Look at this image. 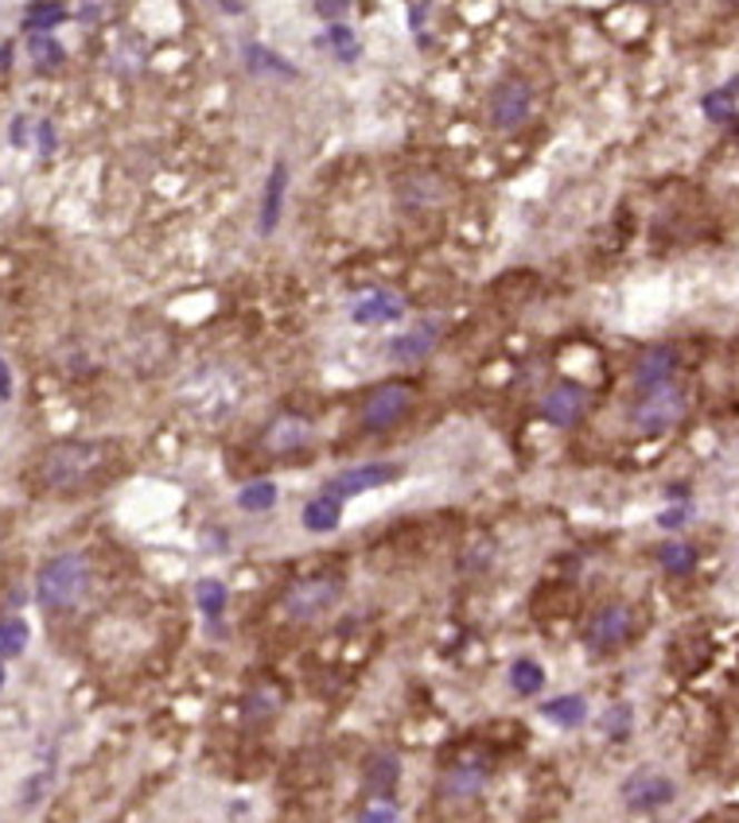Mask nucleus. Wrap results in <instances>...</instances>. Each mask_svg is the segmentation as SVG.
Returning a JSON list of instances; mask_svg holds the SVG:
<instances>
[{
    "label": "nucleus",
    "instance_id": "1",
    "mask_svg": "<svg viewBox=\"0 0 739 823\" xmlns=\"http://www.w3.org/2000/svg\"><path fill=\"white\" fill-rule=\"evenodd\" d=\"M109 463H114V447L109 443L70 439L43 450V458L36 466V478L47 489H82L90 482H98L109 470Z\"/></svg>",
    "mask_w": 739,
    "mask_h": 823
},
{
    "label": "nucleus",
    "instance_id": "2",
    "mask_svg": "<svg viewBox=\"0 0 739 823\" xmlns=\"http://www.w3.org/2000/svg\"><path fill=\"white\" fill-rule=\"evenodd\" d=\"M86 587H90V567H86V559L75 556V552L51 556L36 575V598H39V606L51 614L70 611V606L82 603Z\"/></svg>",
    "mask_w": 739,
    "mask_h": 823
},
{
    "label": "nucleus",
    "instance_id": "3",
    "mask_svg": "<svg viewBox=\"0 0 739 823\" xmlns=\"http://www.w3.org/2000/svg\"><path fill=\"white\" fill-rule=\"evenodd\" d=\"M689 412V393L678 385H662V389H650L639 397V405L631 408V424L639 435H666L686 419Z\"/></svg>",
    "mask_w": 739,
    "mask_h": 823
},
{
    "label": "nucleus",
    "instance_id": "4",
    "mask_svg": "<svg viewBox=\"0 0 739 823\" xmlns=\"http://www.w3.org/2000/svg\"><path fill=\"white\" fill-rule=\"evenodd\" d=\"M343 583L335 575H312V579H300L285 598V611L293 622H316L339 603Z\"/></svg>",
    "mask_w": 739,
    "mask_h": 823
},
{
    "label": "nucleus",
    "instance_id": "5",
    "mask_svg": "<svg viewBox=\"0 0 739 823\" xmlns=\"http://www.w3.org/2000/svg\"><path fill=\"white\" fill-rule=\"evenodd\" d=\"M619 796H623L627 809H634V812H658L678 796V785H673V777H666L662 770H654V765H642V770H634L631 777L619 785Z\"/></svg>",
    "mask_w": 739,
    "mask_h": 823
},
{
    "label": "nucleus",
    "instance_id": "6",
    "mask_svg": "<svg viewBox=\"0 0 739 823\" xmlns=\"http://www.w3.org/2000/svg\"><path fill=\"white\" fill-rule=\"evenodd\" d=\"M405 474V466L397 463H366V466H351V470L335 474L332 482L324 486V494L339 497L343 505L351 502V497L358 494H370V489H382V486H393V482Z\"/></svg>",
    "mask_w": 739,
    "mask_h": 823
},
{
    "label": "nucleus",
    "instance_id": "7",
    "mask_svg": "<svg viewBox=\"0 0 739 823\" xmlns=\"http://www.w3.org/2000/svg\"><path fill=\"white\" fill-rule=\"evenodd\" d=\"M634 633V614L631 606L623 603H611L603 606V611H595L588 617L584 625V645L592 648V653H611V648H619L627 637Z\"/></svg>",
    "mask_w": 739,
    "mask_h": 823
},
{
    "label": "nucleus",
    "instance_id": "8",
    "mask_svg": "<svg viewBox=\"0 0 739 823\" xmlns=\"http://www.w3.org/2000/svg\"><path fill=\"white\" fill-rule=\"evenodd\" d=\"M530 106H533L530 86H525L522 78H510V82L494 86V93H491V125L499 132L518 129V125L530 117Z\"/></svg>",
    "mask_w": 739,
    "mask_h": 823
},
{
    "label": "nucleus",
    "instance_id": "9",
    "mask_svg": "<svg viewBox=\"0 0 739 823\" xmlns=\"http://www.w3.org/2000/svg\"><path fill=\"white\" fill-rule=\"evenodd\" d=\"M413 408V389L408 385H382L363 408V427L366 432H385L397 424L405 412Z\"/></svg>",
    "mask_w": 739,
    "mask_h": 823
},
{
    "label": "nucleus",
    "instance_id": "10",
    "mask_svg": "<svg viewBox=\"0 0 739 823\" xmlns=\"http://www.w3.org/2000/svg\"><path fill=\"white\" fill-rule=\"evenodd\" d=\"M584 408H588V393L580 389L577 381H561L545 393V400H541V419L553 427H572L584 416Z\"/></svg>",
    "mask_w": 739,
    "mask_h": 823
},
{
    "label": "nucleus",
    "instance_id": "11",
    "mask_svg": "<svg viewBox=\"0 0 739 823\" xmlns=\"http://www.w3.org/2000/svg\"><path fill=\"white\" fill-rule=\"evenodd\" d=\"M678 358H681L678 346H650V350L634 361V385H639L642 393L670 385V377L678 374Z\"/></svg>",
    "mask_w": 739,
    "mask_h": 823
},
{
    "label": "nucleus",
    "instance_id": "12",
    "mask_svg": "<svg viewBox=\"0 0 739 823\" xmlns=\"http://www.w3.org/2000/svg\"><path fill=\"white\" fill-rule=\"evenodd\" d=\"M312 439H316V427H312L308 419H300V416L273 419V424L265 427V435H262V443L273 450V455H288V450H300V447H308Z\"/></svg>",
    "mask_w": 739,
    "mask_h": 823
},
{
    "label": "nucleus",
    "instance_id": "13",
    "mask_svg": "<svg viewBox=\"0 0 739 823\" xmlns=\"http://www.w3.org/2000/svg\"><path fill=\"white\" fill-rule=\"evenodd\" d=\"M351 319H355L358 327L401 323V319H405V299L393 296V291H370V296L355 299V307H351Z\"/></svg>",
    "mask_w": 739,
    "mask_h": 823
},
{
    "label": "nucleus",
    "instance_id": "14",
    "mask_svg": "<svg viewBox=\"0 0 739 823\" xmlns=\"http://www.w3.org/2000/svg\"><path fill=\"white\" fill-rule=\"evenodd\" d=\"M285 191H288V163L277 160L269 171V179H265V195H262V221H257L262 237L277 234L280 214H285Z\"/></svg>",
    "mask_w": 739,
    "mask_h": 823
},
{
    "label": "nucleus",
    "instance_id": "15",
    "mask_svg": "<svg viewBox=\"0 0 739 823\" xmlns=\"http://www.w3.org/2000/svg\"><path fill=\"white\" fill-rule=\"evenodd\" d=\"M440 343V327L436 323H421V327L405 330V335H397L390 343V358L393 361H405V366H413V361H424L432 354V346Z\"/></svg>",
    "mask_w": 739,
    "mask_h": 823
},
{
    "label": "nucleus",
    "instance_id": "16",
    "mask_svg": "<svg viewBox=\"0 0 739 823\" xmlns=\"http://www.w3.org/2000/svg\"><path fill=\"white\" fill-rule=\"evenodd\" d=\"M242 62H246L249 75H273V78H300V67L296 62H288L285 54L269 51L265 43H246L242 47Z\"/></svg>",
    "mask_w": 739,
    "mask_h": 823
},
{
    "label": "nucleus",
    "instance_id": "17",
    "mask_svg": "<svg viewBox=\"0 0 739 823\" xmlns=\"http://www.w3.org/2000/svg\"><path fill=\"white\" fill-rule=\"evenodd\" d=\"M486 785V765L483 762H460L447 770L444 777V796L447 801H471Z\"/></svg>",
    "mask_w": 739,
    "mask_h": 823
},
{
    "label": "nucleus",
    "instance_id": "18",
    "mask_svg": "<svg viewBox=\"0 0 739 823\" xmlns=\"http://www.w3.org/2000/svg\"><path fill=\"white\" fill-rule=\"evenodd\" d=\"M300 520H304V528H308V533H316V536L335 533V528L343 525V502H339V497H332V494H316L300 509Z\"/></svg>",
    "mask_w": 739,
    "mask_h": 823
},
{
    "label": "nucleus",
    "instance_id": "19",
    "mask_svg": "<svg viewBox=\"0 0 739 823\" xmlns=\"http://www.w3.org/2000/svg\"><path fill=\"white\" fill-rule=\"evenodd\" d=\"M541 715H545L553 726L577 731V726L588 718V703H584V695H556V700L541 703Z\"/></svg>",
    "mask_w": 739,
    "mask_h": 823
},
{
    "label": "nucleus",
    "instance_id": "20",
    "mask_svg": "<svg viewBox=\"0 0 739 823\" xmlns=\"http://www.w3.org/2000/svg\"><path fill=\"white\" fill-rule=\"evenodd\" d=\"M195 603H199V611L210 625H223L226 606H230V591H226L223 579H199L195 583Z\"/></svg>",
    "mask_w": 739,
    "mask_h": 823
},
{
    "label": "nucleus",
    "instance_id": "21",
    "mask_svg": "<svg viewBox=\"0 0 739 823\" xmlns=\"http://www.w3.org/2000/svg\"><path fill=\"white\" fill-rule=\"evenodd\" d=\"M510 687H514L518 695H525V700L545 692V668H541V661L518 656V661L510 664Z\"/></svg>",
    "mask_w": 739,
    "mask_h": 823
},
{
    "label": "nucleus",
    "instance_id": "22",
    "mask_svg": "<svg viewBox=\"0 0 739 823\" xmlns=\"http://www.w3.org/2000/svg\"><path fill=\"white\" fill-rule=\"evenodd\" d=\"M701 109H704V117H709V121H717V125L732 121V117L739 113V78H732L728 86H720V90L704 93Z\"/></svg>",
    "mask_w": 739,
    "mask_h": 823
},
{
    "label": "nucleus",
    "instance_id": "23",
    "mask_svg": "<svg viewBox=\"0 0 739 823\" xmlns=\"http://www.w3.org/2000/svg\"><path fill=\"white\" fill-rule=\"evenodd\" d=\"M658 564L670 575H678V579H686V575L697 572V548L693 544H678V541L662 544V548H658Z\"/></svg>",
    "mask_w": 739,
    "mask_h": 823
},
{
    "label": "nucleus",
    "instance_id": "24",
    "mask_svg": "<svg viewBox=\"0 0 739 823\" xmlns=\"http://www.w3.org/2000/svg\"><path fill=\"white\" fill-rule=\"evenodd\" d=\"M31 625L23 617H0V661H12L28 648Z\"/></svg>",
    "mask_w": 739,
    "mask_h": 823
},
{
    "label": "nucleus",
    "instance_id": "25",
    "mask_svg": "<svg viewBox=\"0 0 739 823\" xmlns=\"http://www.w3.org/2000/svg\"><path fill=\"white\" fill-rule=\"evenodd\" d=\"M277 505V482H249L238 489V509L246 513H269Z\"/></svg>",
    "mask_w": 739,
    "mask_h": 823
},
{
    "label": "nucleus",
    "instance_id": "26",
    "mask_svg": "<svg viewBox=\"0 0 739 823\" xmlns=\"http://www.w3.org/2000/svg\"><path fill=\"white\" fill-rule=\"evenodd\" d=\"M397 777H401V765H397V757H390V754L374 757V762H370V770H366L370 793H374V796H390V789L397 785Z\"/></svg>",
    "mask_w": 739,
    "mask_h": 823
},
{
    "label": "nucleus",
    "instance_id": "27",
    "mask_svg": "<svg viewBox=\"0 0 739 823\" xmlns=\"http://www.w3.org/2000/svg\"><path fill=\"white\" fill-rule=\"evenodd\" d=\"M327 43H332V54L339 62H358V54H363V43H358L355 28H351V23H343V20L327 28Z\"/></svg>",
    "mask_w": 739,
    "mask_h": 823
},
{
    "label": "nucleus",
    "instance_id": "28",
    "mask_svg": "<svg viewBox=\"0 0 739 823\" xmlns=\"http://www.w3.org/2000/svg\"><path fill=\"white\" fill-rule=\"evenodd\" d=\"M28 54H31V67L36 70H55V67H62V47L55 43V39H47V36H31L28 39Z\"/></svg>",
    "mask_w": 739,
    "mask_h": 823
},
{
    "label": "nucleus",
    "instance_id": "29",
    "mask_svg": "<svg viewBox=\"0 0 739 823\" xmlns=\"http://www.w3.org/2000/svg\"><path fill=\"white\" fill-rule=\"evenodd\" d=\"M67 8L62 4H28L23 8V28L28 31H43V28H55V23L67 20Z\"/></svg>",
    "mask_w": 739,
    "mask_h": 823
},
{
    "label": "nucleus",
    "instance_id": "30",
    "mask_svg": "<svg viewBox=\"0 0 739 823\" xmlns=\"http://www.w3.org/2000/svg\"><path fill=\"white\" fill-rule=\"evenodd\" d=\"M355 823H401V809L390 801V796H374V801L363 804V812L355 816Z\"/></svg>",
    "mask_w": 739,
    "mask_h": 823
},
{
    "label": "nucleus",
    "instance_id": "31",
    "mask_svg": "<svg viewBox=\"0 0 739 823\" xmlns=\"http://www.w3.org/2000/svg\"><path fill=\"white\" fill-rule=\"evenodd\" d=\"M631 723H634L631 703H615V707L603 715V734H608V738H615V742H623L627 734H631Z\"/></svg>",
    "mask_w": 739,
    "mask_h": 823
},
{
    "label": "nucleus",
    "instance_id": "32",
    "mask_svg": "<svg viewBox=\"0 0 739 823\" xmlns=\"http://www.w3.org/2000/svg\"><path fill=\"white\" fill-rule=\"evenodd\" d=\"M277 711V695L273 692H254L246 700V718H265V715H273Z\"/></svg>",
    "mask_w": 739,
    "mask_h": 823
},
{
    "label": "nucleus",
    "instance_id": "33",
    "mask_svg": "<svg viewBox=\"0 0 739 823\" xmlns=\"http://www.w3.org/2000/svg\"><path fill=\"white\" fill-rule=\"evenodd\" d=\"M316 12L319 16H332V23H339V16H347L351 4H347V0H319Z\"/></svg>",
    "mask_w": 739,
    "mask_h": 823
},
{
    "label": "nucleus",
    "instance_id": "34",
    "mask_svg": "<svg viewBox=\"0 0 739 823\" xmlns=\"http://www.w3.org/2000/svg\"><path fill=\"white\" fill-rule=\"evenodd\" d=\"M39 152L43 156L55 152V125L51 121H39Z\"/></svg>",
    "mask_w": 739,
    "mask_h": 823
},
{
    "label": "nucleus",
    "instance_id": "35",
    "mask_svg": "<svg viewBox=\"0 0 739 823\" xmlns=\"http://www.w3.org/2000/svg\"><path fill=\"white\" fill-rule=\"evenodd\" d=\"M686 513H689L686 505H681V509H666V513H662V520H658V525H662V528H681V525H686V520H689Z\"/></svg>",
    "mask_w": 739,
    "mask_h": 823
},
{
    "label": "nucleus",
    "instance_id": "36",
    "mask_svg": "<svg viewBox=\"0 0 739 823\" xmlns=\"http://www.w3.org/2000/svg\"><path fill=\"white\" fill-rule=\"evenodd\" d=\"M0 400H12V374H8V361H0Z\"/></svg>",
    "mask_w": 739,
    "mask_h": 823
},
{
    "label": "nucleus",
    "instance_id": "37",
    "mask_svg": "<svg viewBox=\"0 0 739 823\" xmlns=\"http://www.w3.org/2000/svg\"><path fill=\"white\" fill-rule=\"evenodd\" d=\"M428 12H432L428 4H413V8H408V16H413V20H408V23H413V28H424V16H428Z\"/></svg>",
    "mask_w": 739,
    "mask_h": 823
},
{
    "label": "nucleus",
    "instance_id": "38",
    "mask_svg": "<svg viewBox=\"0 0 739 823\" xmlns=\"http://www.w3.org/2000/svg\"><path fill=\"white\" fill-rule=\"evenodd\" d=\"M23 129H28V121H23V117H16V121H12V145L16 148H23Z\"/></svg>",
    "mask_w": 739,
    "mask_h": 823
},
{
    "label": "nucleus",
    "instance_id": "39",
    "mask_svg": "<svg viewBox=\"0 0 739 823\" xmlns=\"http://www.w3.org/2000/svg\"><path fill=\"white\" fill-rule=\"evenodd\" d=\"M93 16H101V4H82V8H78V20H93Z\"/></svg>",
    "mask_w": 739,
    "mask_h": 823
},
{
    "label": "nucleus",
    "instance_id": "40",
    "mask_svg": "<svg viewBox=\"0 0 739 823\" xmlns=\"http://www.w3.org/2000/svg\"><path fill=\"white\" fill-rule=\"evenodd\" d=\"M8 62H12V43H4V47H0V70H4Z\"/></svg>",
    "mask_w": 739,
    "mask_h": 823
},
{
    "label": "nucleus",
    "instance_id": "41",
    "mask_svg": "<svg viewBox=\"0 0 739 823\" xmlns=\"http://www.w3.org/2000/svg\"><path fill=\"white\" fill-rule=\"evenodd\" d=\"M218 8H223V12H230V16H242V12H246V4H218Z\"/></svg>",
    "mask_w": 739,
    "mask_h": 823
},
{
    "label": "nucleus",
    "instance_id": "42",
    "mask_svg": "<svg viewBox=\"0 0 739 823\" xmlns=\"http://www.w3.org/2000/svg\"><path fill=\"white\" fill-rule=\"evenodd\" d=\"M4 680H8V676H4V664H0V687H4Z\"/></svg>",
    "mask_w": 739,
    "mask_h": 823
}]
</instances>
